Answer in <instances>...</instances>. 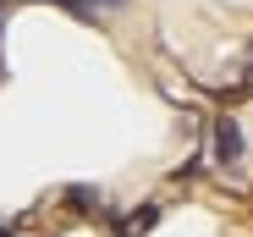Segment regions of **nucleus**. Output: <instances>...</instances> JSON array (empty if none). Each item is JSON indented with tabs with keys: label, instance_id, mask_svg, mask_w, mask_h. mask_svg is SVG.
<instances>
[{
	"label": "nucleus",
	"instance_id": "obj_3",
	"mask_svg": "<svg viewBox=\"0 0 253 237\" xmlns=\"http://www.w3.org/2000/svg\"><path fill=\"white\" fill-rule=\"evenodd\" d=\"M72 210H99V188H72Z\"/></svg>",
	"mask_w": 253,
	"mask_h": 237
},
{
	"label": "nucleus",
	"instance_id": "obj_2",
	"mask_svg": "<svg viewBox=\"0 0 253 237\" xmlns=\"http://www.w3.org/2000/svg\"><path fill=\"white\" fill-rule=\"evenodd\" d=\"M121 6H126V0H66V11L83 17V22H94L99 11H121Z\"/></svg>",
	"mask_w": 253,
	"mask_h": 237
},
{
	"label": "nucleus",
	"instance_id": "obj_1",
	"mask_svg": "<svg viewBox=\"0 0 253 237\" xmlns=\"http://www.w3.org/2000/svg\"><path fill=\"white\" fill-rule=\"evenodd\" d=\"M215 160H226V166L242 160V127L231 122V116H220V122H215Z\"/></svg>",
	"mask_w": 253,
	"mask_h": 237
}]
</instances>
